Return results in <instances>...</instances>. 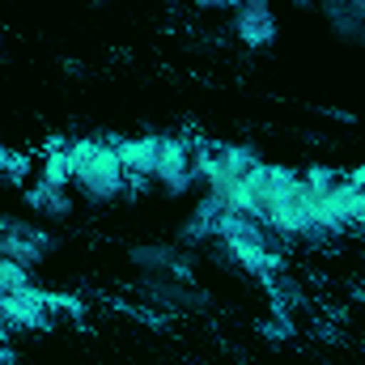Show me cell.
<instances>
[{
  "label": "cell",
  "mask_w": 365,
  "mask_h": 365,
  "mask_svg": "<svg viewBox=\"0 0 365 365\" xmlns=\"http://www.w3.org/2000/svg\"><path fill=\"white\" fill-rule=\"evenodd\" d=\"M314 212H319V195L297 179L272 204V212L264 217V225L272 234H280V238H306V234H314Z\"/></svg>",
  "instance_id": "obj_1"
},
{
  "label": "cell",
  "mask_w": 365,
  "mask_h": 365,
  "mask_svg": "<svg viewBox=\"0 0 365 365\" xmlns=\"http://www.w3.org/2000/svg\"><path fill=\"white\" fill-rule=\"evenodd\" d=\"M73 182H81V191L90 195L93 204H110V200H119L128 187H123V166H119V153L115 149H106V145H98L93 149V158L81 166V175Z\"/></svg>",
  "instance_id": "obj_2"
},
{
  "label": "cell",
  "mask_w": 365,
  "mask_h": 365,
  "mask_svg": "<svg viewBox=\"0 0 365 365\" xmlns=\"http://www.w3.org/2000/svg\"><path fill=\"white\" fill-rule=\"evenodd\" d=\"M361 221H365V191H353L349 182H336L319 200V212H314V230L319 234H340V230L361 225Z\"/></svg>",
  "instance_id": "obj_3"
},
{
  "label": "cell",
  "mask_w": 365,
  "mask_h": 365,
  "mask_svg": "<svg viewBox=\"0 0 365 365\" xmlns=\"http://www.w3.org/2000/svg\"><path fill=\"white\" fill-rule=\"evenodd\" d=\"M43 247H47V234L26 225V221H13V225H0V259H13L21 268H34L43 259Z\"/></svg>",
  "instance_id": "obj_4"
},
{
  "label": "cell",
  "mask_w": 365,
  "mask_h": 365,
  "mask_svg": "<svg viewBox=\"0 0 365 365\" xmlns=\"http://www.w3.org/2000/svg\"><path fill=\"white\" fill-rule=\"evenodd\" d=\"M4 319H9V327H21V331H38L47 319H51V310H47V293L43 289H17V293H4Z\"/></svg>",
  "instance_id": "obj_5"
},
{
  "label": "cell",
  "mask_w": 365,
  "mask_h": 365,
  "mask_svg": "<svg viewBox=\"0 0 365 365\" xmlns=\"http://www.w3.org/2000/svg\"><path fill=\"white\" fill-rule=\"evenodd\" d=\"M153 182H162L166 195H182L191 187V166H187V145L182 140H162V153H158V175Z\"/></svg>",
  "instance_id": "obj_6"
},
{
  "label": "cell",
  "mask_w": 365,
  "mask_h": 365,
  "mask_svg": "<svg viewBox=\"0 0 365 365\" xmlns=\"http://www.w3.org/2000/svg\"><path fill=\"white\" fill-rule=\"evenodd\" d=\"M238 38L247 47H272L276 43V21L268 0H242V13H238Z\"/></svg>",
  "instance_id": "obj_7"
},
{
  "label": "cell",
  "mask_w": 365,
  "mask_h": 365,
  "mask_svg": "<svg viewBox=\"0 0 365 365\" xmlns=\"http://www.w3.org/2000/svg\"><path fill=\"white\" fill-rule=\"evenodd\" d=\"M115 153H119V166H123V175L153 179V175H158L162 136H136V140H123V145H115Z\"/></svg>",
  "instance_id": "obj_8"
},
{
  "label": "cell",
  "mask_w": 365,
  "mask_h": 365,
  "mask_svg": "<svg viewBox=\"0 0 365 365\" xmlns=\"http://www.w3.org/2000/svg\"><path fill=\"white\" fill-rule=\"evenodd\" d=\"M225 247V255L242 268V272L251 276V280H259V284H272L276 276V259L268 255V247L264 242H221Z\"/></svg>",
  "instance_id": "obj_9"
},
{
  "label": "cell",
  "mask_w": 365,
  "mask_h": 365,
  "mask_svg": "<svg viewBox=\"0 0 365 365\" xmlns=\"http://www.w3.org/2000/svg\"><path fill=\"white\" fill-rule=\"evenodd\" d=\"M64 149H68L64 140H51L47 153H43V175H38V182L47 191H68L73 187V170H68V153Z\"/></svg>",
  "instance_id": "obj_10"
},
{
  "label": "cell",
  "mask_w": 365,
  "mask_h": 365,
  "mask_svg": "<svg viewBox=\"0 0 365 365\" xmlns=\"http://www.w3.org/2000/svg\"><path fill=\"white\" fill-rule=\"evenodd\" d=\"M217 238L221 242H264V225L251 212H221L217 217Z\"/></svg>",
  "instance_id": "obj_11"
},
{
  "label": "cell",
  "mask_w": 365,
  "mask_h": 365,
  "mask_svg": "<svg viewBox=\"0 0 365 365\" xmlns=\"http://www.w3.org/2000/svg\"><path fill=\"white\" fill-rule=\"evenodd\" d=\"M255 166H259V158H255L251 149L225 145V149H217V166H212V175H225V179H247Z\"/></svg>",
  "instance_id": "obj_12"
},
{
  "label": "cell",
  "mask_w": 365,
  "mask_h": 365,
  "mask_svg": "<svg viewBox=\"0 0 365 365\" xmlns=\"http://www.w3.org/2000/svg\"><path fill=\"white\" fill-rule=\"evenodd\" d=\"M26 204H30L34 212H47V217H68V212H73V200H68V191H47L43 182L26 187Z\"/></svg>",
  "instance_id": "obj_13"
},
{
  "label": "cell",
  "mask_w": 365,
  "mask_h": 365,
  "mask_svg": "<svg viewBox=\"0 0 365 365\" xmlns=\"http://www.w3.org/2000/svg\"><path fill=\"white\" fill-rule=\"evenodd\" d=\"M187 166H191V179H208L217 166V149L212 145H187Z\"/></svg>",
  "instance_id": "obj_14"
},
{
  "label": "cell",
  "mask_w": 365,
  "mask_h": 365,
  "mask_svg": "<svg viewBox=\"0 0 365 365\" xmlns=\"http://www.w3.org/2000/svg\"><path fill=\"white\" fill-rule=\"evenodd\" d=\"M17 289H30V268L0 259V293H17Z\"/></svg>",
  "instance_id": "obj_15"
},
{
  "label": "cell",
  "mask_w": 365,
  "mask_h": 365,
  "mask_svg": "<svg viewBox=\"0 0 365 365\" xmlns=\"http://www.w3.org/2000/svg\"><path fill=\"white\" fill-rule=\"evenodd\" d=\"M217 217H221V212H217V208H212V204L204 200V204L195 208L191 225H187V238H204V234H217Z\"/></svg>",
  "instance_id": "obj_16"
},
{
  "label": "cell",
  "mask_w": 365,
  "mask_h": 365,
  "mask_svg": "<svg viewBox=\"0 0 365 365\" xmlns=\"http://www.w3.org/2000/svg\"><path fill=\"white\" fill-rule=\"evenodd\" d=\"M302 182H306V187H310V191L323 200V195H327V191L340 182V175H336V170H327V166H310V170L302 175Z\"/></svg>",
  "instance_id": "obj_17"
},
{
  "label": "cell",
  "mask_w": 365,
  "mask_h": 365,
  "mask_svg": "<svg viewBox=\"0 0 365 365\" xmlns=\"http://www.w3.org/2000/svg\"><path fill=\"white\" fill-rule=\"evenodd\" d=\"M47 310H51V314L81 319V302H73V297H64V293H47Z\"/></svg>",
  "instance_id": "obj_18"
},
{
  "label": "cell",
  "mask_w": 365,
  "mask_h": 365,
  "mask_svg": "<svg viewBox=\"0 0 365 365\" xmlns=\"http://www.w3.org/2000/svg\"><path fill=\"white\" fill-rule=\"evenodd\" d=\"M4 179H13V182H30V158L13 153V158H9V170H4Z\"/></svg>",
  "instance_id": "obj_19"
},
{
  "label": "cell",
  "mask_w": 365,
  "mask_h": 365,
  "mask_svg": "<svg viewBox=\"0 0 365 365\" xmlns=\"http://www.w3.org/2000/svg\"><path fill=\"white\" fill-rule=\"evenodd\" d=\"M140 259H145V264H166L170 255H166L162 247H153V251H140Z\"/></svg>",
  "instance_id": "obj_20"
},
{
  "label": "cell",
  "mask_w": 365,
  "mask_h": 365,
  "mask_svg": "<svg viewBox=\"0 0 365 365\" xmlns=\"http://www.w3.org/2000/svg\"><path fill=\"white\" fill-rule=\"evenodd\" d=\"M349 187H353V191H365V166H357V170H353V175H349Z\"/></svg>",
  "instance_id": "obj_21"
},
{
  "label": "cell",
  "mask_w": 365,
  "mask_h": 365,
  "mask_svg": "<svg viewBox=\"0 0 365 365\" xmlns=\"http://www.w3.org/2000/svg\"><path fill=\"white\" fill-rule=\"evenodd\" d=\"M200 9H234V4H242V0H195Z\"/></svg>",
  "instance_id": "obj_22"
},
{
  "label": "cell",
  "mask_w": 365,
  "mask_h": 365,
  "mask_svg": "<svg viewBox=\"0 0 365 365\" xmlns=\"http://www.w3.org/2000/svg\"><path fill=\"white\" fill-rule=\"evenodd\" d=\"M9 158H13V153H9V149L0 145V179H4V170H9Z\"/></svg>",
  "instance_id": "obj_23"
},
{
  "label": "cell",
  "mask_w": 365,
  "mask_h": 365,
  "mask_svg": "<svg viewBox=\"0 0 365 365\" xmlns=\"http://www.w3.org/2000/svg\"><path fill=\"white\" fill-rule=\"evenodd\" d=\"M4 331H9V319H4V293H0V340H4Z\"/></svg>",
  "instance_id": "obj_24"
},
{
  "label": "cell",
  "mask_w": 365,
  "mask_h": 365,
  "mask_svg": "<svg viewBox=\"0 0 365 365\" xmlns=\"http://www.w3.org/2000/svg\"><path fill=\"white\" fill-rule=\"evenodd\" d=\"M13 357H9V349H4V340H0V365H9Z\"/></svg>",
  "instance_id": "obj_25"
},
{
  "label": "cell",
  "mask_w": 365,
  "mask_h": 365,
  "mask_svg": "<svg viewBox=\"0 0 365 365\" xmlns=\"http://www.w3.org/2000/svg\"><path fill=\"white\" fill-rule=\"evenodd\" d=\"M353 4H357V9H361V13H365V0H353Z\"/></svg>",
  "instance_id": "obj_26"
},
{
  "label": "cell",
  "mask_w": 365,
  "mask_h": 365,
  "mask_svg": "<svg viewBox=\"0 0 365 365\" xmlns=\"http://www.w3.org/2000/svg\"><path fill=\"white\" fill-rule=\"evenodd\" d=\"M361 225H365V221H361Z\"/></svg>",
  "instance_id": "obj_27"
}]
</instances>
